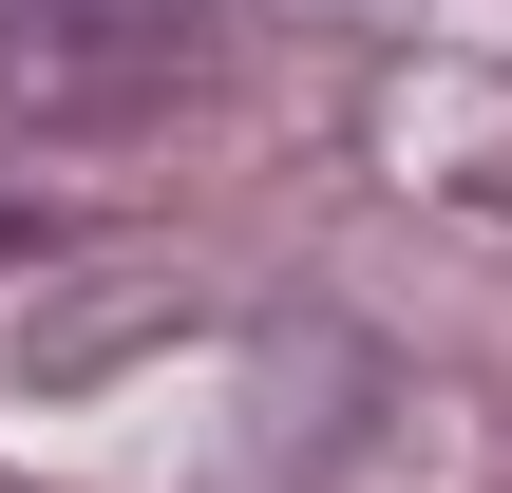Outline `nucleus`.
Wrapping results in <instances>:
<instances>
[{"label": "nucleus", "mask_w": 512, "mask_h": 493, "mask_svg": "<svg viewBox=\"0 0 512 493\" xmlns=\"http://www.w3.org/2000/svg\"><path fill=\"white\" fill-rule=\"evenodd\" d=\"M0 247H19V228H0Z\"/></svg>", "instance_id": "obj_2"}, {"label": "nucleus", "mask_w": 512, "mask_h": 493, "mask_svg": "<svg viewBox=\"0 0 512 493\" xmlns=\"http://www.w3.org/2000/svg\"><path fill=\"white\" fill-rule=\"evenodd\" d=\"M228 0H0V133H133L209 76Z\"/></svg>", "instance_id": "obj_1"}]
</instances>
